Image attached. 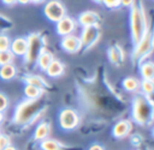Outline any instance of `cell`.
Here are the masks:
<instances>
[{"label": "cell", "mask_w": 154, "mask_h": 150, "mask_svg": "<svg viewBox=\"0 0 154 150\" xmlns=\"http://www.w3.org/2000/svg\"><path fill=\"white\" fill-rule=\"evenodd\" d=\"M122 86L128 92H138L140 88V81L134 77H127L123 80Z\"/></svg>", "instance_id": "obj_23"}, {"label": "cell", "mask_w": 154, "mask_h": 150, "mask_svg": "<svg viewBox=\"0 0 154 150\" xmlns=\"http://www.w3.org/2000/svg\"><path fill=\"white\" fill-rule=\"evenodd\" d=\"M152 136H154V126H153V128H152Z\"/></svg>", "instance_id": "obj_40"}, {"label": "cell", "mask_w": 154, "mask_h": 150, "mask_svg": "<svg viewBox=\"0 0 154 150\" xmlns=\"http://www.w3.org/2000/svg\"><path fill=\"white\" fill-rule=\"evenodd\" d=\"M135 2H136V0H121V6H124V8H131Z\"/></svg>", "instance_id": "obj_32"}, {"label": "cell", "mask_w": 154, "mask_h": 150, "mask_svg": "<svg viewBox=\"0 0 154 150\" xmlns=\"http://www.w3.org/2000/svg\"><path fill=\"white\" fill-rule=\"evenodd\" d=\"M132 131V123L130 120L119 121L112 128V136L116 139H125Z\"/></svg>", "instance_id": "obj_12"}, {"label": "cell", "mask_w": 154, "mask_h": 150, "mask_svg": "<svg viewBox=\"0 0 154 150\" xmlns=\"http://www.w3.org/2000/svg\"><path fill=\"white\" fill-rule=\"evenodd\" d=\"M136 150H143V149H136Z\"/></svg>", "instance_id": "obj_41"}, {"label": "cell", "mask_w": 154, "mask_h": 150, "mask_svg": "<svg viewBox=\"0 0 154 150\" xmlns=\"http://www.w3.org/2000/svg\"><path fill=\"white\" fill-rule=\"evenodd\" d=\"M45 91H43L40 88L36 87L34 85H29V84H25L24 88H23V93H24L25 99L29 100H38L41 99L43 97V93Z\"/></svg>", "instance_id": "obj_22"}, {"label": "cell", "mask_w": 154, "mask_h": 150, "mask_svg": "<svg viewBox=\"0 0 154 150\" xmlns=\"http://www.w3.org/2000/svg\"><path fill=\"white\" fill-rule=\"evenodd\" d=\"M12 40L5 34H0V52L10 51Z\"/></svg>", "instance_id": "obj_27"}, {"label": "cell", "mask_w": 154, "mask_h": 150, "mask_svg": "<svg viewBox=\"0 0 154 150\" xmlns=\"http://www.w3.org/2000/svg\"><path fill=\"white\" fill-rule=\"evenodd\" d=\"M81 118L79 112L70 107L63 108L58 114V124L59 127L64 131H72L80 125Z\"/></svg>", "instance_id": "obj_6"}, {"label": "cell", "mask_w": 154, "mask_h": 150, "mask_svg": "<svg viewBox=\"0 0 154 150\" xmlns=\"http://www.w3.org/2000/svg\"><path fill=\"white\" fill-rule=\"evenodd\" d=\"M64 71H65V65L60 60L54 59L51 61V64L48 65V67L46 68L45 73L51 78H58L60 76H62L64 73Z\"/></svg>", "instance_id": "obj_17"}, {"label": "cell", "mask_w": 154, "mask_h": 150, "mask_svg": "<svg viewBox=\"0 0 154 150\" xmlns=\"http://www.w3.org/2000/svg\"><path fill=\"white\" fill-rule=\"evenodd\" d=\"M101 38V27L100 25H91V27H83L82 34L80 36L82 46L85 51H88L99 42Z\"/></svg>", "instance_id": "obj_8"}, {"label": "cell", "mask_w": 154, "mask_h": 150, "mask_svg": "<svg viewBox=\"0 0 154 150\" xmlns=\"http://www.w3.org/2000/svg\"><path fill=\"white\" fill-rule=\"evenodd\" d=\"M11 144L12 143H11L10 136L5 133H0V150H3L5 147L10 146Z\"/></svg>", "instance_id": "obj_29"}, {"label": "cell", "mask_w": 154, "mask_h": 150, "mask_svg": "<svg viewBox=\"0 0 154 150\" xmlns=\"http://www.w3.org/2000/svg\"><path fill=\"white\" fill-rule=\"evenodd\" d=\"M46 111L45 102L41 99H24L16 105L13 114L12 122L14 125L22 128H29L36 124Z\"/></svg>", "instance_id": "obj_1"}, {"label": "cell", "mask_w": 154, "mask_h": 150, "mask_svg": "<svg viewBox=\"0 0 154 150\" xmlns=\"http://www.w3.org/2000/svg\"><path fill=\"white\" fill-rule=\"evenodd\" d=\"M93 2H95V3H102V0H92Z\"/></svg>", "instance_id": "obj_39"}, {"label": "cell", "mask_w": 154, "mask_h": 150, "mask_svg": "<svg viewBox=\"0 0 154 150\" xmlns=\"http://www.w3.org/2000/svg\"><path fill=\"white\" fill-rule=\"evenodd\" d=\"M17 2H19L21 4H29L31 2V0H17Z\"/></svg>", "instance_id": "obj_36"}, {"label": "cell", "mask_w": 154, "mask_h": 150, "mask_svg": "<svg viewBox=\"0 0 154 150\" xmlns=\"http://www.w3.org/2000/svg\"><path fill=\"white\" fill-rule=\"evenodd\" d=\"M27 49V40L25 37H18L12 40L11 42L10 51L15 57H20L23 58L25 56Z\"/></svg>", "instance_id": "obj_14"}, {"label": "cell", "mask_w": 154, "mask_h": 150, "mask_svg": "<svg viewBox=\"0 0 154 150\" xmlns=\"http://www.w3.org/2000/svg\"><path fill=\"white\" fill-rule=\"evenodd\" d=\"M140 90V92L151 97L152 95H154V81L152 80H142Z\"/></svg>", "instance_id": "obj_24"}, {"label": "cell", "mask_w": 154, "mask_h": 150, "mask_svg": "<svg viewBox=\"0 0 154 150\" xmlns=\"http://www.w3.org/2000/svg\"><path fill=\"white\" fill-rule=\"evenodd\" d=\"M4 119H5V116H4V112H1L0 111V125L3 123Z\"/></svg>", "instance_id": "obj_35"}, {"label": "cell", "mask_w": 154, "mask_h": 150, "mask_svg": "<svg viewBox=\"0 0 154 150\" xmlns=\"http://www.w3.org/2000/svg\"><path fill=\"white\" fill-rule=\"evenodd\" d=\"M130 30L133 45H136L150 30L146 10L142 1H136L130 8Z\"/></svg>", "instance_id": "obj_3"}, {"label": "cell", "mask_w": 154, "mask_h": 150, "mask_svg": "<svg viewBox=\"0 0 154 150\" xmlns=\"http://www.w3.org/2000/svg\"><path fill=\"white\" fill-rule=\"evenodd\" d=\"M140 73L143 80H152L154 81V62L150 60H145L138 65Z\"/></svg>", "instance_id": "obj_18"}, {"label": "cell", "mask_w": 154, "mask_h": 150, "mask_svg": "<svg viewBox=\"0 0 154 150\" xmlns=\"http://www.w3.org/2000/svg\"><path fill=\"white\" fill-rule=\"evenodd\" d=\"M0 133H1V131H0Z\"/></svg>", "instance_id": "obj_42"}, {"label": "cell", "mask_w": 154, "mask_h": 150, "mask_svg": "<svg viewBox=\"0 0 154 150\" xmlns=\"http://www.w3.org/2000/svg\"><path fill=\"white\" fill-rule=\"evenodd\" d=\"M54 59H55V58H54V55L46 48V47H45V48L42 51V53L40 54V56L38 57V59H37L36 65L39 67L40 70L45 71L47 67H48V65L51 64V61Z\"/></svg>", "instance_id": "obj_19"}, {"label": "cell", "mask_w": 154, "mask_h": 150, "mask_svg": "<svg viewBox=\"0 0 154 150\" xmlns=\"http://www.w3.org/2000/svg\"><path fill=\"white\" fill-rule=\"evenodd\" d=\"M27 40V49L25 53L24 63L27 66L36 65L37 59L45 48V38L41 33H32L26 37Z\"/></svg>", "instance_id": "obj_4"}, {"label": "cell", "mask_w": 154, "mask_h": 150, "mask_svg": "<svg viewBox=\"0 0 154 150\" xmlns=\"http://www.w3.org/2000/svg\"><path fill=\"white\" fill-rule=\"evenodd\" d=\"M51 132V125L48 121L42 120L36 125L34 132H32V140L35 142L40 143L41 141L49 138V134Z\"/></svg>", "instance_id": "obj_11"}, {"label": "cell", "mask_w": 154, "mask_h": 150, "mask_svg": "<svg viewBox=\"0 0 154 150\" xmlns=\"http://www.w3.org/2000/svg\"><path fill=\"white\" fill-rule=\"evenodd\" d=\"M22 81L24 82V84L34 85V86H36V87L42 89L43 91H46L49 88V84L39 75L27 73V75H24L22 77Z\"/></svg>", "instance_id": "obj_16"}, {"label": "cell", "mask_w": 154, "mask_h": 150, "mask_svg": "<svg viewBox=\"0 0 154 150\" xmlns=\"http://www.w3.org/2000/svg\"><path fill=\"white\" fill-rule=\"evenodd\" d=\"M108 59L113 65L120 66L121 64L124 62L125 59V54H124V49L122 46L119 44H114L112 46H110L108 48Z\"/></svg>", "instance_id": "obj_15"}, {"label": "cell", "mask_w": 154, "mask_h": 150, "mask_svg": "<svg viewBox=\"0 0 154 150\" xmlns=\"http://www.w3.org/2000/svg\"><path fill=\"white\" fill-rule=\"evenodd\" d=\"M14 27V23L11 19H8L6 16L0 14V34H3L4 32L12 30Z\"/></svg>", "instance_id": "obj_25"}, {"label": "cell", "mask_w": 154, "mask_h": 150, "mask_svg": "<svg viewBox=\"0 0 154 150\" xmlns=\"http://www.w3.org/2000/svg\"><path fill=\"white\" fill-rule=\"evenodd\" d=\"M17 76V67L13 63L0 66V79L2 81H12Z\"/></svg>", "instance_id": "obj_20"}, {"label": "cell", "mask_w": 154, "mask_h": 150, "mask_svg": "<svg viewBox=\"0 0 154 150\" xmlns=\"http://www.w3.org/2000/svg\"><path fill=\"white\" fill-rule=\"evenodd\" d=\"M77 29V22L73 18L69 16H64L61 20H59L56 23V30L59 36H67L71 35Z\"/></svg>", "instance_id": "obj_10"}, {"label": "cell", "mask_w": 154, "mask_h": 150, "mask_svg": "<svg viewBox=\"0 0 154 150\" xmlns=\"http://www.w3.org/2000/svg\"><path fill=\"white\" fill-rule=\"evenodd\" d=\"M60 46H61L63 51L69 54H77L83 49L80 37L75 36L73 34L63 37L61 42H60Z\"/></svg>", "instance_id": "obj_9"}, {"label": "cell", "mask_w": 154, "mask_h": 150, "mask_svg": "<svg viewBox=\"0 0 154 150\" xmlns=\"http://www.w3.org/2000/svg\"><path fill=\"white\" fill-rule=\"evenodd\" d=\"M100 22H101V17L97 12H93V11H85L78 17V23L83 27L100 25Z\"/></svg>", "instance_id": "obj_13"}, {"label": "cell", "mask_w": 154, "mask_h": 150, "mask_svg": "<svg viewBox=\"0 0 154 150\" xmlns=\"http://www.w3.org/2000/svg\"><path fill=\"white\" fill-rule=\"evenodd\" d=\"M44 16L51 22L57 23L64 16H66V8L59 0H49L43 8Z\"/></svg>", "instance_id": "obj_7"}, {"label": "cell", "mask_w": 154, "mask_h": 150, "mask_svg": "<svg viewBox=\"0 0 154 150\" xmlns=\"http://www.w3.org/2000/svg\"><path fill=\"white\" fill-rule=\"evenodd\" d=\"M44 0H31V2H32V3H41V2H43Z\"/></svg>", "instance_id": "obj_38"}, {"label": "cell", "mask_w": 154, "mask_h": 150, "mask_svg": "<svg viewBox=\"0 0 154 150\" xmlns=\"http://www.w3.org/2000/svg\"><path fill=\"white\" fill-rule=\"evenodd\" d=\"M8 106H10V100H8V97L5 95V93L0 91V111L5 112L6 110H8Z\"/></svg>", "instance_id": "obj_28"}, {"label": "cell", "mask_w": 154, "mask_h": 150, "mask_svg": "<svg viewBox=\"0 0 154 150\" xmlns=\"http://www.w3.org/2000/svg\"><path fill=\"white\" fill-rule=\"evenodd\" d=\"M39 148L41 150H64L65 145L56 139L47 138L39 143Z\"/></svg>", "instance_id": "obj_21"}, {"label": "cell", "mask_w": 154, "mask_h": 150, "mask_svg": "<svg viewBox=\"0 0 154 150\" xmlns=\"http://www.w3.org/2000/svg\"><path fill=\"white\" fill-rule=\"evenodd\" d=\"M131 116L133 121L142 127H149L154 123V101L150 95L136 92L132 100Z\"/></svg>", "instance_id": "obj_2"}, {"label": "cell", "mask_w": 154, "mask_h": 150, "mask_svg": "<svg viewBox=\"0 0 154 150\" xmlns=\"http://www.w3.org/2000/svg\"><path fill=\"white\" fill-rule=\"evenodd\" d=\"M102 3L108 8H119L121 6V0H102Z\"/></svg>", "instance_id": "obj_30"}, {"label": "cell", "mask_w": 154, "mask_h": 150, "mask_svg": "<svg viewBox=\"0 0 154 150\" xmlns=\"http://www.w3.org/2000/svg\"><path fill=\"white\" fill-rule=\"evenodd\" d=\"M1 1L6 5H14L15 3H17V0H1Z\"/></svg>", "instance_id": "obj_34"}, {"label": "cell", "mask_w": 154, "mask_h": 150, "mask_svg": "<svg viewBox=\"0 0 154 150\" xmlns=\"http://www.w3.org/2000/svg\"><path fill=\"white\" fill-rule=\"evenodd\" d=\"M130 142H131L134 146L138 147V146H140V144H142L143 138L138 133H135V134H133V136H131V138H130Z\"/></svg>", "instance_id": "obj_31"}, {"label": "cell", "mask_w": 154, "mask_h": 150, "mask_svg": "<svg viewBox=\"0 0 154 150\" xmlns=\"http://www.w3.org/2000/svg\"><path fill=\"white\" fill-rule=\"evenodd\" d=\"M3 150H18V149H17V148H16V147H15V146H13V145H12V144H11V145H10V146L5 147V148H4Z\"/></svg>", "instance_id": "obj_37"}, {"label": "cell", "mask_w": 154, "mask_h": 150, "mask_svg": "<svg viewBox=\"0 0 154 150\" xmlns=\"http://www.w3.org/2000/svg\"><path fill=\"white\" fill-rule=\"evenodd\" d=\"M154 52V30H149L146 36L134 45V49L131 54V60L134 65H140L142 62Z\"/></svg>", "instance_id": "obj_5"}, {"label": "cell", "mask_w": 154, "mask_h": 150, "mask_svg": "<svg viewBox=\"0 0 154 150\" xmlns=\"http://www.w3.org/2000/svg\"><path fill=\"white\" fill-rule=\"evenodd\" d=\"M88 150H105V149H104V147L102 146V145L97 144V143H94V144H92L91 146L88 148Z\"/></svg>", "instance_id": "obj_33"}, {"label": "cell", "mask_w": 154, "mask_h": 150, "mask_svg": "<svg viewBox=\"0 0 154 150\" xmlns=\"http://www.w3.org/2000/svg\"><path fill=\"white\" fill-rule=\"evenodd\" d=\"M14 58H15V56L13 55L11 51L0 52V66L13 63Z\"/></svg>", "instance_id": "obj_26"}]
</instances>
